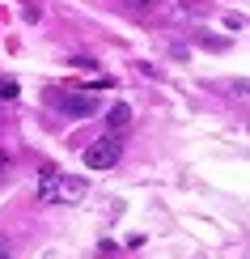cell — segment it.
Masks as SVG:
<instances>
[{
  "label": "cell",
  "mask_w": 250,
  "mask_h": 259,
  "mask_svg": "<svg viewBox=\"0 0 250 259\" xmlns=\"http://www.w3.org/2000/svg\"><path fill=\"white\" fill-rule=\"evenodd\" d=\"M60 102H64L60 111H64V115H77V119H85V115L97 111V102H93V98H81V94H64Z\"/></svg>",
  "instance_id": "obj_3"
},
{
  "label": "cell",
  "mask_w": 250,
  "mask_h": 259,
  "mask_svg": "<svg viewBox=\"0 0 250 259\" xmlns=\"http://www.w3.org/2000/svg\"><path fill=\"white\" fill-rule=\"evenodd\" d=\"M225 90L233 94V98H242V102H250V77H242V81H229Z\"/></svg>",
  "instance_id": "obj_5"
},
{
  "label": "cell",
  "mask_w": 250,
  "mask_h": 259,
  "mask_svg": "<svg viewBox=\"0 0 250 259\" xmlns=\"http://www.w3.org/2000/svg\"><path fill=\"white\" fill-rule=\"evenodd\" d=\"M0 98H17V85L13 81H0Z\"/></svg>",
  "instance_id": "obj_7"
},
{
  "label": "cell",
  "mask_w": 250,
  "mask_h": 259,
  "mask_svg": "<svg viewBox=\"0 0 250 259\" xmlns=\"http://www.w3.org/2000/svg\"><path fill=\"white\" fill-rule=\"evenodd\" d=\"M0 259H9V246H5V242H0Z\"/></svg>",
  "instance_id": "obj_8"
},
{
  "label": "cell",
  "mask_w": 250,
  "mask_h": 259,
  "mask_svg": "<svg viewBox=\"0 0 250 259\" xmlns=\"http://www.w3.org/2000/svg\"><path fill=\"white\" fill-rule=\"evenodd\" d=\"M106 123H111V132H123L127 123H132V106H111V115H106Z\"/></svg>",
  "instance_id": "obj_4"
},
{
  "label": "cell",
  "mask_w": 250,
  "mask_h": 259,
  "mask_svg": "<svg viewBox=\"0 0 250 259\" xmlns=\"http://www.w3.org/2000/svg\"><path fill=\"white\" fill-rule=\"evenodd\" d=\"M123 5H127V9H136V13H153L161 0H123Z\"/></svg>",
  "instance_id": "obj_6"
},
{
  "label": "cell",
  "mask_w": 250,
  "mask_h": 259,
  "mask_svg": "<svg viewBox=\"0 0 250 259\" xmlns=\"http://www.w3.org/2000/svg\"><path fill=\"white\" fill-rule=\"evenodd\" d=\"M81 196H85V179L64 175V170H56V166H42V179H38V204L60 208V204H77Z\"/></svg>",
  "instance_id": "obj_1"
},
{
  "label": "cell",
  "mask_w": 250,
  "mask_h": 259,
  "mask_svg": "<svg viewBox=\"0 0 250 259\" xmlns=\"http://www.w3.org/2000/svg\"><path fill=\"white\" fill-rule=\"evenodd\" d=\"M119 153H123V140H119V132H106L97 145L85 149V166H89V170H111L115 161H119Z\"/></svg>",
  "instance_id": "obj_2"
}]
</instances>
